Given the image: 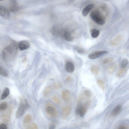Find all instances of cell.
<instances>
[{"mask_svg": "<svg viewBox=\"0 0 129 129\" xmlns=\"http://www.w3.org/2000/svg\"><path fill=\"white\" fill-rule=\"evenodd\" d=\"M53 101L56 102L57 104H59L60 103V99L57 97L54 96L52 97Z\"/></svg>", "mask_w": 129, "mask_h": 129, "instance_id": "f1b7e54d", "label": "cell"}, {"mask_svg": "<svg viewBox=\"0 0 129 129\" xmlns=\"http://www.w3.org/2000/svg\"><path fill=\"white\" fill-rule=\"evenodd\" d=\"M56 127V125L54 122L51 123L49 126V128L50 129H55Z\"/></svg>", "mask_w": 129, "mask_h": 129, "instance_id": "d6a6232c", "label": "cell"}, {"mask_svg": "<svg viewBox=\"0 0 129 129\" xmlns=\"http://www.w3.org/2000/svg\"><path fill=\"white\" fill-rule=\"evenodd\" d=\"M28 129H38V127L37 125L35 123L32 124L28 128Z\"/></svg>", "mask_w": 129, "mask_h": 129, "instance_id": "f546056e", "label": "cell"}, {"mask_svg": "<svg viewBox=\"0 0 129 129\" xmlns=\"http://www.w3.org/2000/svg\"><path fill=\"white\" fill-rule=\"evenodd\" d=\"M114 60V58L113 57H109L105 58L103 61V64L104 65H106L109 64Z\"/></svg>", "mask_w": 129, "mask_h": 129, "instance_id": "484cf974", "label": "cell"}, {"mask_svg": "<svg viewBox=\"0 0 129 129\" xmlns=\"http://www.w3.org/2000/svg\"><path fill=\"white\" fill-rule=\"evenodd\" d=\"M126 71V68H121L118 72L117 74V76L118 78H120L125 74Z\"/></svg>", "mask_w": 129, "mask_h": 129, "instance_id": "603a6c76", "label": "cell"}, {"mask_svg": "<svg viewBox=\"0 0 129 129\" xmlns=\"http://www.w3.org/2000/svg\"><path fill=\"white\" fill-rule=\"evenodd\" d=\"M108 53V51H96L88 55V58L91 60L94 59Z\"/></svg>", "mask_w": 129, "mask_h": 129, "instance_id": "277c9868", "label": "cell"}, {"mask_svg": "<svg viewBox=\"0 0 129 129\" xmlns=\"http://www.w3.org/2000/svg\"><path fill=\"white\" fill-rule=\"evenodd\" d=\"M71 111V108L69 107L66 106L63 107L62 111V118L64 119H67L70 115Z\"/></svg>", "mask_w": 129, "mask_h": 129, "instance_id": "52a82bcc", "label": "cell"}, {"mask_svg": "<svg viewBox=\"0 0 129 129\" xmlns=\"http://www.w3.org/2000/svg\"><path fill=\"white\" fill-rule=\"evenodd\" d=\"M95 5L93 4L89 5L83 9L82 11V14L84 16H86L95 7Z\"/></svg>", "mask_w": 129, "mask_h": 129, "instance_id": "4fadbf2b", "label": "cell"}, {"mask_svg": "<svg viewBox=\"0 0 129 129\" xmlns=\"http://www.w3.org/2000/svg\"><path fill=\"white\" fill-rule=\"evenodd\" d=\"M97 84L99 87L103 90L105 89V82L101 80L98 79L97 80Z\"/></svg>", "mask_w": 129, "mask_h": 129, "instance_id": "cb8c5ba5", "label": "cell"}, {"mask_svg": "<svg viewBox=\"0 0 129 129\" xmlns=\"http://www.w3.org/2000/svg\"><path fill=\"white\" fill-rule=\"evenodd\" d=\"M84 93L85 95L88 97H91L92 95V93L90 91L86 90L84 91Z\"/></svg>", "mask_w": 129, "mask_h": 129, "instance_id": "1f68e13d", "label": "cell"}, {"mask_svg": "<svg viewBox=\"0 0 129 129\" xmlns=\"http://www.w3.org/2000/svg\"><path fill=\"white\" fill-rule=\"evenodd\" d=\"M129 64V62L128 59H124L123 60L121 63V68H127Z\"/></svg>", "mask_w": 129, "mask_h": 129, "instance_id": "7402d4cb", "label": "cell"}, {"mask_svg": "<svg viewBox=\"0 0 129 129\" xmlns=\"http://www.w3.org/2000/svg\"><path fill=\"white\" fill-rule=\"evenodd\" d=\"M91 35L92 38H97L100 34V31L97 29H92L91 31Z\"/></svg>", "mask_w": 129, "mask_h": 129, "instance_id": "ac0fdd59", "label": "cell"}, {"mask_svg": "<svg viewBox=\"0 0 129 129\" xmlns=\"http://www.w3.org/2000/svg\"><path fill=\"white\" fill-rule=\"evenodd\" d=\"M3 0H0V1H2Z\"/></svg>", "mask_w": 129, "mask_h": 129, "instance_id": "74e56055", "label": "cell"}, {"mask_svg": "<svg viewBox=\"0 0 129 129\" xmlns=\"http://www.w3.org/2000/svg\"><path fill=\"white\" fill-rule=\"evenodd\" d=\"M10 15L9 12L4 7L0 5V16L3 18L7 19L9 17Z\"/></svg>", "mask_w": 129, "mask_h": 129, "instance_id": "ba28073f", "label": "cell"}, {"mask_svg": "<svg viewBox=\"0 0 129 129\" xmlns=\"http://www.w3.org/2000/svg\"><path fill=\"white\" fill-rule=\"evenodd\" d=\"M123 39V38L122 36L121 35H118L111 41L110 45L112 46H117L121 43Z\"/></svg>", "mask_w": 129, "mask_h": 129, "instance_id": "8992f818", "label": "cell"}, {"mask_svg": "<svg viewBox=\"0 0 129 129\" xmlns=\"http://www.w3.org/2000/svg\"><path fill=\"white\" fill-rule=\"evenodd\" d=\"M10 8V10L12 12H15L18 11L19 9V7L16 3H11Z\"/></svg>", "mask_w": 129, "mask_h": 129, "instance_id": "e0dca14e", "label": "cell"}, {"mask_svg": "<svg viewBox=\"0 0 129 129\" xmlns=\"http://www.w3.org/2000/svg\"><path fill=\"white\" fill-rule=\"evenodd\" d=\"M29 105L27 99L22 97L20 99L19 106L16 113V117L19 118L22 116L28 110Z\"/></svg>", "mask_w": 129, "mask_h": 129, "instance_id": "7a4b0ae2", "label": "cell"}, {"mask_svg": "<svg viewBox=\"0 0 129 129\" xmlns=\"http://www.w3.org/2000/svg\"><path fill=\"white\" fill-rule=\"evenodd\" d=\"M91 71L95 75H97L99 73V67L95 65H93L91 68Z\"/></svg>", "mask_w": 129, "mask_h": 129, "instance_id": "d6986e66", "label": "cell"}, {"mask_svg": "<svg viewBox=\"0 0 129 129\" xmlns=\"http://www.w3.org/2000/svg\"><path fill=\"white\" fill-rule=\"evenodd\" d=\"M51 87L50 86H48L45 88L43 93L44 96H46L49 94L51 90Z\"/></svg>", "mask_w": 129, "mask_h": 129, "instance_id": "83f0119b", "label": "cell"}, {"mask_svg": "<svg viewBox=\"0 0 129 129\" xmlns=\"http://www.w3.org/2000/svg\"><path fill=\"white\" fill-rule=\"evenodd\" d=\"M90 17L95 23L100 25H104L106 22V19L99 11H92L90 13Z\"/></svg>", "mask_w": 129, "mask_h": 129, "instance_id": "3957f363", "label": "cell"}, {"mask_svg": "<svg viewBox=\"0 0 129 129\" xmlns=\"http://www.w3.org/2000/svg\"><path fill=\"white\" fill-rule=\"evenodd\" d=\"M122 109V106L119 105L116 107L113 110L111 113V115L113 117L118 115L121 112Z\"/></svg>", "mask_w": 129, "mask_h": 129, "instance_id": "2e32d148", "label": "cell"}, {"mask_svg": "<svg viewBox=\"0 0 129 129\" xmlns=\"http://www.w3.org/2000/svg\"><path fill=\"white\" fill-rule=\"evenodd\" d=\"M66 80L68 82H70L72 80V77L71 76H68L66 78Z\"/></svg>", "mask_w": 129, "mask_h": 129, "instance_id": "8d00e7d4", "label": "cell"}, {"mask_svg": "<svg viewBox=\"0 0 129 129\" xmlns=\"http://www.w3.org/2000/svg\"><path fill=\"white\" fill-rule=\"evenodd\" d=\"M118 129H129V128L126 125H122L119 126Z\"/></svg>", "mask_w": 129, "mask_h": 129, "instance_id": "836d02e7", "label": "cell"}, {"mask_svg": "<svg viewBox=\"0 0 129 129\" xmlns=\"http://www.w3.org/2000/svg\"><path fill=\"white\" fill-rule=\"evenodd\" d=\"M32 120L31 115L28 114L24 117L23 120V124L25 127H28L30 125Z\"/></svg>", "mask_w": 129, "mask_h": 129, "instance_id": "8fae6325", "label": "cell"}, {"mask_svg": "<svg viewBox=\"0 0 129 129\" xmlns=\"http://www.w3.org/2000/svg\"><path fill=\"white\" fill-rule=\"evenodd\" d=\"M18 45L15 42H13L4 48L3 51V57L6 62H10L13 60L16 55Z\"/></svg>", "mask_w": 129, "mask_h": 129, "instance_id": "6da1fadb", "label": "cell"}, {"mask_svg": "<svg viewBox=\"0 0 129 129\" xmlns=\"http://www.w3.org/2000/svg\"><path fill=\"white\" fill-rule=\"evenodd\" d=\"M18 46L20 50L23 51L28 49L30 47V45L26 41H21L19 43Z\"/></svg>", "mask_w": 129, "mask_h": 129, "instance_id": "9c48e42d", "label": "cell"}, {"mask_svg": "<svg viewBox=\"0 0 129 129\" xmlns=\"http://www.w3.org/2000/svg\"><path fill=\"white\" fill-rule=\"evenodd\" d=\"M0 75L1 76L6 77L8 76V73L4 69L0 66Z\"/></svg>", "mask_w": 129, "mask_h": 129, "instance_id": "4316f807", "label": "cell"}, {"mask_svg": "<svg viewBox=\"0 0 129 129\" xmlns=\"http://www.w3.org/2000/svg\"><path fill=\"white\" fill-rule=\"evenodd\" d=\"M70 92L68 90L63 91L62 94V97L63 99L65 101H68L70 99Z\"/></svg>", "mask_w": 129, "mask_h": 129, "instance_id": "9a60e30c", "label": "cell"}, {"mask_svg": "<svg viewBox=\"0 0 129 129\" xmlns=\"http://www.w3.org/2000/svg\"><path fill=\"white\" fill-rule=\"evenodd\" d=\"M116 65L115 64H112L109 66L107 68V71L109 73L113 72L116 68Z\"/></svg>", "mask_w": 129, "mask_h": 129, "instance_id": "44dd1931", "label": "cell"}, {"mask_svg": "<svg viewBox=\"0 0 129 129\" xmlns=\"http://www.w3.org/2000/svg\"><path fill=\"white\" fill-rule=\"evenodd\" d=\"M7 129V127L5 124H2L0 125V129Z\"/></svg>", "mask_w": 129, "mask_h": 129, "instance_id": "d590c367", "label": "cell"}, {"mask_svg": "<svg viewBox=\"0 0 129 129\" xmlns=\"http://www.w3.org/2000/svg\"><path fill=\"white\" fill-rule=\"evenodd\" d=\"M46 112L48 115L52 117H56L57 115V112L56 109L51 106L47 107Z\"/></svg>", "mask_w": 129, "mask_h": 129, "instance_id": "5b68a950", "label": "cell"}, {"mask_svg": "<svg viewBox=\"0 0 129 129\" xmlns=\"http://www.w3.org/2000/svg\"><path fill=\"white\" fill-rule=\"evenodd\" d=\"M7 103L6 102H3L0 104V110L2 111L5 110L8 107Z\"/></svg>", "mask_w": 129, "mask_h": 129, "instance_id": "d4e9b609", "label": "cell"}, {"mask_svg": "<svg viewBox=\"0 0 129 129\" xmlns=\"http://www.w3.org/2000/svg\"><path fill=\"white\" fill-rule=\"evenodd\" d=\"M10 92L8 88H5L1 96V100L4 99L6 98L9 94Z\"/></svg>", "mask_w": 129, "mask_h": 129, "instance_id": "ffe728a7", "label": "cell"}, {"mask_svg": "<svg viewBox=\"0 0 129 129\" xmlns=\"http://www.w3.org/2000/svg\"><path fill=\"white\" fill-rule=\"evenodd\" d=\"M87 112V109L84 107L80 106L77 108L76 111V114L80 117L84 116Z\"/></svg>", "mask_w": 129, "mask_h": 129, "instance_id": "30bf717a", "label": "cell"}, {"mask_svg": "<svg viewBox=\"0 0 129 129\" xmlns=\"http://www.w3.org/2000/svg\"><path fill=\"white\" fill-rule=\"evenodd\" d=\"M77 52L79 54H83L85 52V51L83 49L79 48L77 50Z\"/></svg>", "mask_w": 129, "mask_h": 129, "instance_id": "e575fe53", "label": "cell"}, {"mask_svg": "<svg viewBox=\"0 0 129 129\" xmlns=\"http://www.w3.org/2000/svg\"><path fill=\"white\" fill-rule=\"evenodd\" d=\"M53 86L55 88L58 89L61 88L62 86L60 83H55L53 84Z\"/></svg>", "mask_w": 129, "mask_h": 129, "instance_id": "4dcf8cb0", "label": "cell"}, {"mask_svg": "<svg viewBox=\"0 0 129 129\" xmlns=\"http://www.w3.org/2000/svg\"><path fill=\"white\" fill-rule=\"evenodd\" d=\"M62 35L65 40L67 41H71L73 39L71 32L68 30H65L63 32Z\"/></svg>", "mask_w": 129, "mask_h": 129, "instance_id": "7c38bea8", "label": "cell"}, {"mask_svg": "<svg viewBox=\"0 0 129 129\" xmlns=\"http://www.w3.org/2000/svg\"><path fill=\"white\" fill-rule=\"evenodd\" d=\"M65 68L66 71L70 73H73L74 70V66L71 62L68 61L65 64Z\"/></svg>", "mask_w": 129, "mask_h": 129, "instance_id": "5bb4252c", "label": "cell"}]
</instances>
